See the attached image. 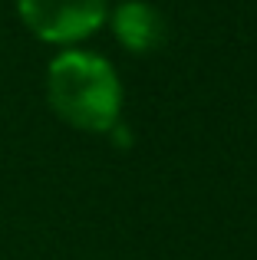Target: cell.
<instances>
[{
	"mask_svg": "<svg viewBox=\"0 0 257 260\" xmlns=\"http://www.w3.org/2000/svg\"><path fill=\"white\" fill-rule=\"evenodd\" d=\"M112 23H116V37L122 40L128 50H152V46H158L162 37H165V23H162L158 10L142 4V0H125V4H119Z\"/></svg>",
	"mask_w": 257,
	"mask_h": 260,
	"instance_id": "cell-3",
	"label": "cell"
},
{
	"mask_svg": "<svg viewBox=\"0 0 257 260\" xmlns=\"http://www.w3.org/2000/svg\"><path fill=\"white\" fill-rule=\"evenodd\" d=\"M23 20L43 40H76L96 30L106 17V0H17Z\"/></svg>",
	"mask_w": 257,
	"mask_h": 260,
	"instance_id": "cell-2",
	"label": "cell"
},
{
	"mask_svg": "<svg viewBox=\"0 0 257 260\" xmlns=\"http://www.w3.org/2000/svg\"><path fill=\"white\" fill-rule=\"evenodd\" d=\"M50 102L73 125L103 132L119 119L122 89L116 70L103 56L63 53L50 66Z\"/></svg>",
	"mask_w": 257,
	"mask_h": 260,
	"instance_id": "cell-1",
	"label": "cell"
}]
</instances>
